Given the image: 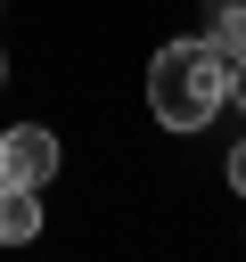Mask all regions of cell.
Here are the masks:
<instances>
[{"label":"cell","mask_w":246,"mask_h":262,"mask_svg":"<svg viewBox=\"0 0 246 262\" xmlns=\"http://www.w3.org/2000/svg\"><path fill=\"white\" fill-rule=\"evenodd\" d=\"M230 106V57L197 33V41H164L148 66V115L164 131H205Z\"/></svg>","instance_id":"6da1fadb"},{"label":"cell","mask_w":246,"mask_h":262,"mask_svg":"<svg viewBox=\"0 0 246 262\" xmlns=\"http://www.w3.org/2000/svg\"><path fill=\"white\" fill-rule=\"evenodd\" d=\"M49 180H57V131L41 123L0 131V188H49Z\"/></svg>","instance_id":"7a4b0ae2"},{"label":"cell","mask_w":246,"mask_h":262,"mask_svg":"<svg viewBox=\"0 0 246 262\" xmlns=\"http://www.w3.org/2000/svg\"><path fill=\"white\" fill-rule=\"evenodd\" d=\"M41 237V188H0V246H33Z\"/></svg>","instance_id":"3957f363"},{"label":"cell","mask_w":246,"mask_h":262,"mask_svg":"<svg viewBox=\"0 0 246 262\" xmlns=\"http://www.w3.org/2000/svg\"><path fill=\"white\" fill-rule=\"evenodd\" d=\"M205 8V41L221 57H246V0H197Z\"/></svg>","instance_id":"277c9868"},{"label":"cell","mask_w":246,"mask_h":262,"mask_svg":"<svg viewBox=\"0 0 246 262\" xmlns=\"http://www.w3.org/2000/svg\"><path fill=\"white\" fill-rule=\"evenodd\" d=\"M230 106L246 115V57H230Z\"/></svg>","instance_id":"5b68a950"},{"label":"cell","mask_w":246,"mask_h":262,"mask_svg":"<svg viewBox=\"0 0 246 262\" xmlns=\"http://www.w3.org/2000/svg\"><path fill=\"white\" fill-rule=\"evenodd\" d=\"M230 188H238V196H246V139H238V147H230Z\"/></svg>","instance_id":"8992f818"},{"label":"cell","mask_w":246,"mask_h":262,"mask_svg":"<svg viewBox=\"0 0 246 262\" xmlns=\"http://www.w3.org/2000/svg\"><path fill=\"white\" fill-rule=\"evenodd\" d=\"M0 82H8V57H0Z\"/></svg>","instance_id":"52a82bcc"}]
</instances>
